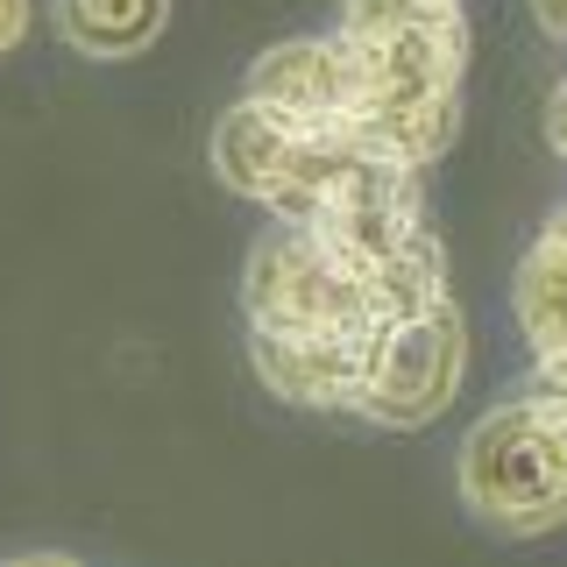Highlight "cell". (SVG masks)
<instances>
[{
  "instance_id": "cell-8",
  "label": "cell",
  "mask_w": 567,
  "mask_h": 567,
  "mask_svg": "<svg viewBox=\"0 0 567 567\" xmlns=\"http://www.w3.org/2000/svg\"><path fill=\"white\" fill-rule=\"evenodd\" d=\"M29 22H35V0H0V58H14V50H22Z\"/></svg>"
},
{
  "instance_id": "cell-9",
  "label": "cell",
  "mask_w": 567,
  "mask_h": 567,
  "mask_svg": "<svg viewBox=\"0 0 567 567\" xmlns=\"http://www.w3.org/2000/svg\"><path fill=\"white\" fill-rule=\"evenodd\" d=\"M532 14H539V29L554 43H567V0H532Z\"/></svg>"
},
{
  "instance_id": "cell-2",
  "label": "cell",
  "mask_w": 567,
  "mask_h": 567,
  "mask_svg": "<svg viewBox=\"0 0 567 567\" xmlns=\"http://www.w3.org/2000/svg\"><path fill=\"white\" fill-rule=\"evenodd\" d=\"M461 504L489 532L539 539L567 525V425L539 383H518L461 440Z\"/></svg>"
},
{
  "instance_id": "cell-5",
  "label": "cell",
  "mask_w": 567,
  "mask_h": 567,
  "mask_svg": "<svg viewBox=\"0 0 567 567\" xmlns=\"http://www.w3.org/2000/svg\"><path fill=\"white\" fill-rule=\"evenodd\" d=\"M362 43L348 29L333 35H291V43H270L256 64H248L241 100L270 106L277 121H298V128H362Z\"/></svg>"
},
{
  "instance_id": "cell-6",
  "label": "cell",
  "mask_w": 567,
  "mask_h": 567,
  "mask_svg": "<svg viewBox=\"0 0 567 567\" xmlns=\"http://www.w3.org/2000/svg\"><path fill=\"white\" fill-rule=\"evenodd\" d=\"M248 362L270 398L306 412H354L369 369V333H277L248 327Z\"/></svg>"
},
{
  "instance_id": "cell-7",
  "label": "cell",
  "mask_w": 567,
  "mask_h": 567,
  "mask_svg": "<svg viewBox=\"0 0 567 567\" xmlns=\"http://www.w3.org/2000/svg\"><path fill=\"white\" fill-rule=\"evenodd\" d=\"M58 8V35L79 58H142V50L164 35L171 22V0H50Z\"/></svg>"
},
{
  "instance_id": "cell-4",
  "label": "cell",
  "mask_w": 567,
  "mask_h": 567,
  "mask_svg": "<svg viewBox=\"0 0 567 567\" xmlns=\"http://www.w3.org/2000/svg\"><path fill=\"white\" fill-rule=\"evenodd\" d=\"M461 369H468V327L461 306H425L404 319H383L369 333V369H362V398L354 419L383 425V433H419L454 404Z\"/></svg>"
},
{
  "instance_id": "cell-1",
  "label": "cell",
  "mask_w": 567,
  "mask_h": 567,
  "mask_svg": "<svg viewBox=\"0 0 567 567\" xmlns=\"http://www.w3.org/2000/svg\"><path fill=\"white\" fill-rule=\"evenodd\" d=\"M362 43V142L433 171L461 135V71H468V14L440 8L390 29H348Z\"/></svg>"
},
{
  "instance_id": "cell-3",
  "label": "cell",
  "mask_w": 567,
  "mask_h": 567,
  "mask_svg": "<svg viewBox=\"0 0 567 567\" xmlns=\"http://www.w3.org/2000/svg\"><path fill=\"white\" fill-rule=\"evenodd\" d=\"M241 312L248 327H277V333H377L390 319L377 277L341 241H327L319 227H291V220H277L248 248Z\"/></svg>"
}]
</instances>
